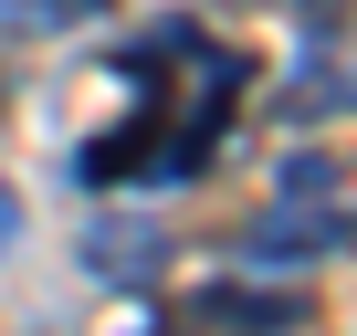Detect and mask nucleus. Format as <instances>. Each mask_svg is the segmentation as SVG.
<instances>
[{"label":"nucleus","instance_id":"obj_1","mask_svg":"<svg viewBox=\"0 0 357 336\" xmlns=\"http://www.w3.org/2000/svg\"><path fill=\"white\" fill-rule=\"evenodd\" d=\"M168 74H178V84H147L126 126H105V137H84V147L63 158V179H74V190H190L200 168L221 158V137H231V116H242L252 63L190 22V43H178V63H168Z\"/></svg>","mask_w":357,"mask_h":336},{"label":"nucleus","instance_id":"obj_2","mask_svg":"<svg viewBox=\"0 0 357 336\" xmlns=\"http://www.w3.org/2000/svg\"><path fill=\"white\" fill-rule=\"evenodd\" d=\"M84 263H95L105 284H158V273H168V242H147V231H95Z\"/></svg>","mask_w":357,"mask_h":336},{"label":"nucleus","instance_id":"obj_3","mask_svg":"<svg viewBox=\"0 0 357 336\" xmlns=\"http://www.w3.org/2000/svg\"><path fill=\"white\" fill-rule=\"evenodd\" d=\"M211 326H305V294H252V284H211L200 294Z\"/></svg>","mask_w":357,"mask_h":336},{"label":"nucleus","instance_id":"obj_4","mask_svg":"<svg viewBox=\"0 0 357 336\" xmlns=\"http://www.w3.org/2000/svg\"><path fill=\"white\" fill-rule=\"evenodd\" d=\"M0 11H11V22H74L84 0H0Z\"/></svg>","mask_w":357,"mask_h":336},{"label":"nucleus","instance_id":"obj_5","mask_svg":"<svg viewBox=\"0 0 357 336\" xmlns=\"http://www.w3.org/2000/svg\"><path fill=\"white\" fill-rule=\"evenodd\" d=\"M11 231H22V190L0 179V242H11Z\"/></svg>","mask_w":357,"mask_h":336},{"label":"nucleus","instance_id":"obj_6","mask_svg":"<svg viewBox=\"0 0 357 336\" xmlns=\"http://www.w3.org/2000/svg\"><path fill=\"white\" fill-rule=\"evenodd\" d=\"M126 336H158V326H126Z\"/></svg>","mask_w":357,"mask_h":336}]
</instances>
